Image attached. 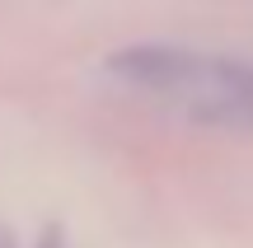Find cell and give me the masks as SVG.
<instances>
[{
	"label": "cell",
	"instance_id": "1",
	"mask_svg": "<svg viewBox=\"0 0 253 248\" xmlns=\"http://www.w3.org/2000/svg\"><path fill=\"white\" fill-rule=\"evenodd\" d=\"M103 71L122 89L173 108L188 122L253 131V61L178 42H136L108 52Z\"/></svg>",
	"mask_w": 253,
	"mask_h": 248
}]
</instances>
